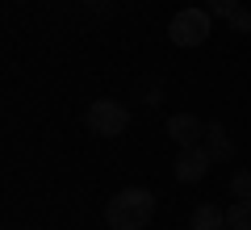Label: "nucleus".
I'll use <instances>...</instances> for the list:
<instances>
[{
  "instance_id": "f257e3e1",
  "label": "nucleus",
  "mask_w": 251,
  "mask_h": 230,
  "mask_svg": "<svg viewBox=\"0 0 251 230\" xmlns=\"http://www.w3.org/2000/svg\"><path fill=\"white\" fill-rule=\"evenodd\" d=\"M151 218H155V193H147V188H122L105 205L109 230H143Z\"/></svg>"
},
{
  "instance_id": "f03ea898",
  "label": "nucleus",
  "mask_w": 251,
  "mask_h": 230,
  "mask_svg": "<svg viewBox=\"0 0 251 230\" xmlns=\"http://www.w3.org/2000/svg\"><path fill=\"white\" fill-rule=\"evenodd\" d=\"M84 122H88V130L100 134V138H117V134H126V126H130V113H126L122 101L100 97V101H92V105H88Z\"/></svg>"
},
{
  "instance_id": "7ed1b4c3",
  "label": "nucleus",
  "mask_w": 251,
  "mask_h": 230,
  "mask_svg": "<svg viewBox=\"0 0 251 230\" xmlns=\"http://www.w3.org/2000/svg\"><path fill=\"white\" fill-rule=\"evenodd\" d=\"M168 38L176 46H201L209 38V9H180L168 26Z\"/></svg>"
},
{
  "instance_id": "20e7f679",
  "label": "nucleus",
  "mask_w": 251,
  "mask_h": 230,
  "mask_svg": "<svg viewBox=\"0 0 251 230\" xmlns=\"http://www.w3.org/2000/svg\"><path fill=\"white\" fill-rule=\"evenodd\" d=\"M209 168H214V155H209L205 147H180V155H176V180L180 184H197V180H205L209 176Z\"/></svg>"
},
{
  "instance_id": "39448f33",
  "label": "nucleus",
  "mask_w": 251,
  "mask_h": 230,
  "mask_svg": "<svg viewBox=\"0 0 251 230\" xmlns=\"http://www.w3.org/2000/svg\"><path fill=\"white\" fill-rule=\"evenodd\" d=\"M163 130H168V138L176 142V147H197V142L205 138V122L193 117V113H172Z\"/></svg>"
},
{
  "instance_id": "423d86ee",
  "label": "nucleus",
  "mask_w": 251,
  "mask_h": 230,
  "mask_svg": "<svg viewBox=\"0 0 251 230\" xmlns=\"http://www.w3.org/2000/svg\"><path fill=\"white\" fill-rule=\"evenodd\" d=\"M205 151L214 155V163H226L234 155V142H230V134H226V126H218V122L205 126Z\"/></svg>"
},
{
  "instance_id": "0eeeda50",
  "label": "nucleus",
  "mask_w": 251,
  "mask_h": 230,
  "mask_svg": "<svg viewBox=\"0 0 251 230\" xmlns=\"http://www.w3.org/2000/svg\"><path fill=\"white\" fill-rule=\"evenodd\" d=\"M188 230H230V226H226V209H218L214 201L197 205L193 218H188Z\"/></svg>"
},
{
  "instance_id": "6e6552de",
  "label": "nucleus",
  "mask_w": 251,
  "mask_h": 230,
  "mask_svg": "<svg viewBox=\"0 0 251 230\" xmlns=\"http://www.w3.org/2000/svg\"><path fill=\"white\" fill-rule=\"evenodd\" d=\"M226 226L230 230H251V201H234L226 209Z\"/></svg>"
},
{
  "instance_id": "1a4fd4ad",
  "label": "nucleus",
  "mask_w": 251,
  "mask_h": 230,
  "mask_svg": "<svg viewBox=\"0 0 251 230\" xmlns=\"http://www.w3.org/2000/svg\"><path fill=\"white\" fill-rule=\"evenodd\" d=\"M230 197H234V201H251V172L247 168L230 176Z\"/></svg>"
},
{
  "instance_id": "9d476101",
  "label": "nucleus",
  "mask_w": 251,
  "mask_h": 230,
  "mask_svg": "<svg viewBox=\"0 0 251 230\" xmlns=\"http://www.w3.org/2000/svg\"><path fill=\"white\" fill-rule=\"evenodd\" d=\"M226 26H230L234 34H251V9H243V4H239V9L226 17Z\"/></svg>"
},
{
  "instance_id": "9b49d317",
  "label": "nucleus",
  "mask_w": 251,
  "mask_h": 230,
  "mask_svg": "<svg viewBox=\"0 0 251 230\" xmlns=\"http://www.w3.org/2000/svg\"><path fill=\"white\" fill-rule=\"evenodd\" d=\"M205 9H209V17H230L234 9H239V0H205Z\"/></svg>"
},
{
  "instance_id": "f8f14e48",
  "label": "nucleus",
  "mask_w": 251,
  "mask_h": 230,
  "mask_svg": "<svg viewBox=\"0 0 251 230\" xmlns=\"http://www.w3.org/2000/svg\"><path fill=\"white\" fill-rule=\"evenodd\" d=\"M84 4H88V9H100V4H105V0H84Z\"/></svg>"
},
{
  "instance_id": "ddd939ff",
  "label": "nucleus",
  "mask_w": 251,
  "mask_h": 230,
  "mask_svg": "<svg viewBox=\"0 0 251 230\" xmlns=\"http://www.w3.org/2000/svg\"><path fill=\"white\" fill-rule=\"evenodd\" d=\"M17 4H25V0H17Z\"/></svg>"
},
{
  "instance_id": "4468645a",
  "label": "nucleus",
  "mask_w": 251,
  "mask_h": 230,
  "mask_svg": "<svg viewBox=\"0 0 251 230\" xmlns=\"http://www.w3.org/2000/svg\"><path fill=\"white\" fill-rule=\"evenodd\" d=\"M126 4H130V0H126Z\"/></svg>"
}]
</instances>
